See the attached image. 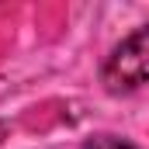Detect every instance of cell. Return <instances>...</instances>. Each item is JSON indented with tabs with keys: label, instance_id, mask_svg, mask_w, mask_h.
I'll return each mask as SVG.
<instances>
[{
	"label": "cell",
	"instance_id": "obj_2",
	"mask_svg": "<svg viewBox=\"0 0 149 149\" xmlns=\"http://www.w3.org/2000/svg\"><path fill=\"white\" fill-rule=\"evenodd\" d=\"M80 149H142V146H135L128 139H118V135H94V139H87Z\"/></svg>",
	"mask_w": 149,
	"mask_h": 149
},
{
	"label": "cell",
	"instance_id": "obj_1",
	"mask_svg": "<svg viewBox=\"0 0 149 149\" xmlns=\"http://www.w3.org/2000/svg\"><path fill=\"white\" fill-rule=\"evenodd\" d=\"M101 83L118 94V90H135L149 83V24L135 28L128 38H121L108 52L101 66Z\"/></svg>",
	"mask_w": 149,
	"mask_h": 149
}]
</instances>
